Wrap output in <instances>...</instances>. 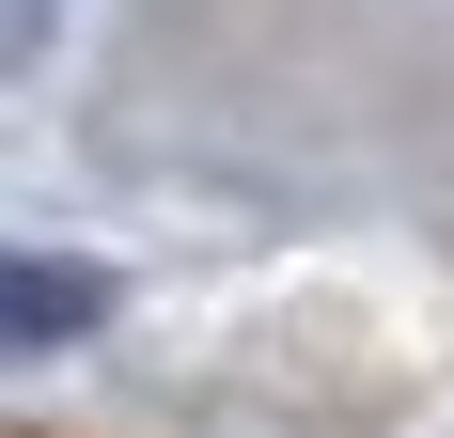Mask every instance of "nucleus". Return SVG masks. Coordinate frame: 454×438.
I'll use <instances>...</instances> for the list:
<instances>
[{
    "label": "nucleus",
    "mask_w": 454,
    "mask_h": 438,
    "mask_svg": "<svg viewBox=\"0 0 454 438\" xmlns=\"http://www.w3.org/2000/svg\"><path fill=\"white\" fill-rule=\"evenodd\" d=\"M94 313H110V282H94V266H47V251H0V360H47V345H79Z\"/></svg>",
    "instance_id": "obj_1"
}]
</instances>
